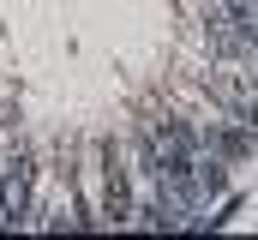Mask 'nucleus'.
Instances as JSON below:
<instances>
[{
    "instance_id": "1",
    "label": "nucleus",
    "mask_w": 258,
    "mask_h": 240,
    "mask_svg": "<svg viewBox=\"0 0 258 240\" xmlns=\"http://www.w3.org/2000/svg\"><path fill=\"white\" fill-rule=\"evenodd\" d=\"M30 180H36L30 174V156L18 150V156L0 168V228H18V216L30 210Z\"/></svg>"
},
{
    "instance_id": "2",
    "label": "nucleus",
    "mask_w": 258,
    "mask_h": 240,
    "mask_svg": "<svg viewBox=\"0 0 258 240\" xmlns=\"http://www.w3.org/2000/svg\"><path fill=\"white\" fill-rule=\"evenodd\" d=\"M102 216L114 228L132 222V186H126V162H120L114 144H102Z\"/></svg>"
}]
</instances>
